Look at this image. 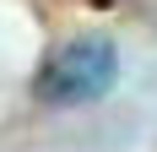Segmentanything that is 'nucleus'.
<instances>
[{
    "instance_id": "obj_2",
    "label": "nucleus",
    "mask_w": 157,
    "mask_h": 152,
    "mask_svg": "<svg viewBox=\"0 0 157 152\" xmlns=\"http://www.w3.org/2000/svg\"><path fill=\"white\" fill-rule=\"evenodd\" d=\"M92 6H114V0H92Z\"/></svg>"
},
{
    "instance_id": "obj_1",
    "label": "nucleus",
    "mask_w": 157,
    "mask_h": 152,
    "mask_svg": "<svg viewBox=\"0 0 157 152\" xmlns=\"http://www.w3.org/2000/svg\"><path fill=\"white\" fill-rule=\"evenodd\" d=\"M119 76V49L103 33H81V38H65L44 54L38 76H33V92L38 103L54 109H76V103H98L103 92L114 87Z\"/></svg>"
}]
</instances>
